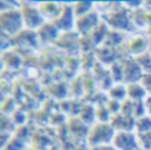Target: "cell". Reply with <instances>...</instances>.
Wrapping results in <instances>:
<instances>
[{"label":"cell","instance_id":"6da1fadb","mask_svg":"<svg viewBox=\"0 0 151 150\" xmlns=\"http://www.w3.org/2000/svg\"><path fill=\"white\" fill-rule=\"evenodd\" d=\"M115 129L110 122H97L93 125L88 134V144L91 148L102 145H110L114 138Z\"/></svg>","mask_w":151,"mask_h":150},{"label":"cell","instance_id":"7a4b0ae2","mask_svg":"<svg viewBox=\"0 0 151 150\" xmlns=\"http://www.w3.org/2000/svg\"><path fill=\"white\" fill-rule=\"evenodd\" d=\"M106 24L110 25L114 31H127L131 32L135 29V24L133 21V16L129 15V12L125 8L115 9L114 12L107 13Z\"/></svg>","mask_w":151,"mask_h":150},{"label":"cell","instance_id":"3957f363","mask_svg":"<svg viewBox=\"0 0 151 150\" xmlns=\"http://www.w3.org/2000/svg\"><path fill=\"white\" fill-rule=\"evenodd\" d=\"M0 21H1V31L9 36H13L19 33L24 27L23 12L20 9H8L7 12L1 13Z\"/></svg>","mask_w":151,"mask_h":150},{"label":"cell","instance_id":"277c9868","mask_svg":"<svg viewBox=\"0 0 151 150\" xmlns=\"http://www.w3.org/2000/svg\"><path fill=\"white\" fill-rule=\"evenodd\" d=\"M111 145L117 150H141L138 134L133 132H115Z\"/></svg>","mask_w":151,"mask_h":150},{"label":"cell","instance_id":"5b68a950","mask_svg":"<svg viewBox=\"0 0 151 150\" xmlns=\"http://www.w3.org/2000/svg\"><path fill=\"white\" fill-rule=\"evenodd\" d=\"M99 24H101L99 13L93 9L91 12H89L88 15H83V16H81V17L76 19L74 28L78 33L88 35V33H91Z\"/></svg>","mask_w":151,"mask_h":150},{"label":"cell","instance_id":"8992f818","mask_svg":"<svg viewBox=\"0 0 151 150\" xmlns=\"http://www.w3.org/2000/svg\"><path fill=\"white\" fill-rule=\"evenodd\" d=\"M143 74V69L137 63L135 58H127L123 61V82H126V85L141 82Z\"/></svg>","mask_w":151,"mask_h":150},{"label":"cell","instance_id":"52a82bcc","mask_svg":"<svg viewBox=\"0 0 151 150\" xmlns=\"http://www.w3.org/2000/svg\"><path fill=\"white\" fill-rule=\"evenodd\" d=\"M58 29H64V31H69L76 25V16L73 12V5H64L63 11H61L60 16L53 21Z\"/></svg>","mask_w":151,"mask_h":150},{"label":"cell","instance_id":"ba28073f","mask_svg":"<svg viewBox=\"0 0 151 150\" xmlns=\"http://www.w3.org/2000/svg\"><path fill=\"white\" fill-rule=\"evenodd\" d=\"M110 124L115 129V132H133L135 129V118L122 113L114 114Z\"/></svg>","mask_w":151,"mask_h":150},{"label":"cell","instance_id":"9c48e42d","mask_svg":"<svg viewBox=\"0 0 151 150\" xmlns=\"http://www.w3.org/2000/svg\"><path fill=\"white\" fill-rule=\"evenodd\" d=\"M23 17H24V24H25L28 28H39V27L44 25V17H42L41 12H40L39 7L32 8H24L23 11Z\"/></svg>","mask_w":151,"mask_h":150},{"label":"cell","instance_id":"30bf717a","mask_svg":"<svg viewBox=\"0 0 151 150\" xmlns=\"http://www.w3.org/2000/svg\"><path fill=\"white\" fill-rule=\"evenodd\" d=\"M149 47H150V37L147 39L146 36H142V35H138V36H134L133 39L129 41L127 49L131 55L134 56H139L142 53L149 52Z\"/></svg>","mask_w":151,"mask_h":150},{"label":"cell","instance_id":"8fae6325","mask_svg":"<svg viewBox=\"0 0 151 150\" xmlns=\"http://www.w3.org/2000/svg\"><path fill=\"white\" fill-rule=\"evenodd\" d=\"M39 9L44 19H49V20L55 21L60 16L63 7H60L57 3H41L39 5Z\"/></svg>","mask_w":151,"mask_h":150},{"label":"cell","instance_id":"7c38bea8","mask_svg":"<svg viewBox=\"0 0 151 150\" xmlns=\"http://www.w3.org/2000/svg\"><path fill=\"white\" fill-rule=\"evenodd\" d=\"M126 90H127V98L131 101H145L146 97L149 96L141 82L127 84L126 85Z\"/></svg>","mask_w":151,"mask_h":150},{"label":"cell","instance_id":"4fadbf2b","mask_svg":"<svg viewBox=\"0 0 151 150\" xmlns=\"http://www.w3.org/2000/svg\"><path fill=\"white\" fill-rule=\"evenodd\" d=\"M109 97H110V100H115V101H119V102L125 101L126 97H127L126 85H122V84L113 85L109 89Z\"/></svg>","mask_w":151,"mask_h":150},{"label":"cell","instance_id":"5bb4252c","mask_svg":"<svg viewBox=\"0 0 151 150\" xmlns=\"http://www.w3.org/2000/svg\"><path fill=\"white\" fill-rule=\"evenodd\" d=\"M135 133L137 134H145V133L151 132V117L143 116L135 120Z\"/></svg>","mask_w":151,"mask_h":150},{"label":"cell","instance_id":"9a60e30c","mask_svg":"<svg viewBox=\"0 0 151 150\" xmlns=\"http://www.w3.org/2000/svg\"><path fill=\"white\" fill-rule=\"evenodd\" d=\"M91 11H93V3L90 1H78L73 5V12L76 19L81 17L83 15H88Z\"/></svg>","mask_w":151,"mask_h":150},{"label":"cell","instance_id":"2e32d148","mask_svg":"<svg viewBox=\"0 0 151 150\" xmlns=\"http://www.w3.org/2000/svg\"><path fill=\"white\" fill-rule=\"evenodd\" d=\"M110 76H111L114 82L119 84L121 81H123V63L114 61L110 66Z\"/></svg>","mask_w":151,"mask_h":150},{"label":"cell","instance_id":"e0dca14e","mask_svg":"<svg viewBox=\"0 0 151 150\" xmlns=\"http://www.w3.org/2000/svg\"><path fill=\"white\" fill-rule=\"evenodd\" d=\"M134 58L141 65V68L143 69L145 73H151V52L142 53L139 56H135Z\"/></svg>","mask_w":151,"mask_h":150},{"label":"cell","instance_id":"ac0fdd59","mask_svg":"<svg viewBox=\"0 0 151 150\" xmlns=\"http://www.w3.org/2000/svg\"><path fill=\"white\" fill-rule=\"evenodd\" d=\"M81 121L82 122H86V124H91L93 122V120L96 118V110H94V108L91 105H86L82 108V110H81Z\"/></svg>","mask_w":151,"mask_h":150},{"label":"cell","instance_id":"d6986e66","mask_svg":"<svg viewBox=\"0 0 151 150\" xmlns=\"http://www.w3.org/2000/svg\"><path fill=\"white\" fill-rule=\"evenodd\" d=\"M110 112L107 110L106 105H98L96 108V118L98 120V122H110L111 117H110Z\"/></svg>","mask_w":151,"mask_h":150},{"label":"cell","instance_id":"ffe728a7","mask_svg":"<svg viewBox=\"0 0 151 150\" xmlns=\"http://www.w3.org/2000/svg\"><path fill=\"white\" fill-rule=\"evenodd\" d=\"M138 142L141 150H151V132L145 134H138Z\"/></svg>","mask_w":151,"mask_h":150},{"label":"cell","instance_id":"44dd1931","mask_svg":"<svg viewBox=\"0 0 151 150\" xmlns=\"http://www.w3.org/2000/svg\"><path fill=\"white\" fill-rule=\"evenodd\" d=\"M121 106H122V102L115 101V100H109V101H107V104H106L107 110H109L111 114L121 113Z\"/></svg>","mask_w":151,"mask_h":150},{"label":"cell","instance_id":"7402d4cb","mask_svg":"<svg viewBox=\"0 0 151 150\" xmlns=\"http://www.w3.org/2000/svg\"><path fill=\"white\" fill-rule=\"evenodd\" d=\"M142 87L145 88V90L147 92V94L151 96V73H145L143 77L141 80Z\"/></svg>","mask_w":151,"mask_h":150},{"label":"cell","instance_id":"603a6c76","mask_svg":"<svg viewBox=\"0 0 151 150\" xmlns=\"http://www.w3.org/2000/svg\"><path fill=\"white\" fill-rule=\"evenodd\" d=\"M4 150H24V145L19 140L13 138V140H9V144L7 146H4Z\"/></svg>","mask_w":151,"mask_h":150},{"label":"cell","instance_id":"cb8c5ba5","mask_svg":"<svg viewBox=\"0 0 151 150\" xmlns=\"http://www.w3.org/2000/svg\"><path fill=\"white\" fill-rule=\"evenodd\" d=\"M145 106H146V113L147 116L151 117V96H147L145 100Z\"/></svg>","mask_w":151,"mask_h":150},{"label":"cell","instance_id":"d4e9b609","mask_svg":"<svg viewBox=\"0 0 151 150\" xmlns=\"http://www.w3.org/2000/svg\"><path fill=\"white\" fill-rule=\"evenodd\" d=\"M91 150H117L113 145H102V146H96L91 148Z\"/></svg>","mask_w":151,"mask_h":150}]
</instances>
